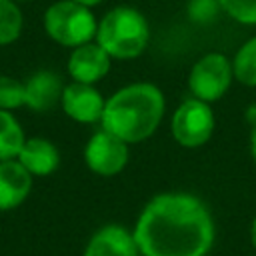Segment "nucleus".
I'll use <instances>...</instances> for the list:
<instances>
[{
  "instance_id": "f257e3e1",
  "label": "nucleus",
  "mask_w": 256,
  "mask_h": 256,
  "mask_svg": "<svg viewBox=\"0 0 256 256\" xmlns=\"http://www.w3.org/2000/svg\"><path fill=\"white\" fill-rule=\"evenodd\" d=\"M132 234L142 256H206L214 242V220L200 198L164 192L144 206Z\"/></svg>"
},
{
  "instance_id": "f03ea898",
  "label": "nucleus",
  "mask_w": 256,
  "mask_h": 256,
  "mask_svg": "<svg viewBox=\"0 0 256 256\" xmlns=\"http://www.w3.org/2000/svg\"><path fill=\"white\" fill-rule=\"evenodd\" d=\"M164 94L156 84L134 82L116 90L104 104L100 124L128 144L150 138L164 116Z\"/></svg>"
},
{
  "instance_id": "7ed1b4c3",
  "label": "nucleus",
  "mask_w": 256,
  "mask_h": 256,
  "mask_svg": "<svg viewBox=\"0 0 256 256\" xmlns=\"http://www.w3.org/2000/svg\"><path fill=\"white\" fill-rule=\"evenodd\" d=\"M150 38V28L142 12L132 6H116L108 10L96 28V42L110 58L128 60L140 56Z\"/></svg>"
},
{
  "instance_id": "20e7f679",
  "label": "nucleus",
  "mask_w": 256,
  "mask_h": 256,
  "mask_svg": "<svg viewBox=\"0 0 256 256\" xmlns=\"http://www.w3.org/2000/svg\"><path fill=\"white\" fill-rule=\"evenodd\" d=\"M96 18L92 10L74 0H58L44 12V30L60 46L76 48L96 38Z\"/></svg>"
},
{
  "instance_id": "39448f33",
  "label": "nucleus",
  "mask_w": 256,
  "mask_h": 256,
  "mask_svg": "<svg viewBox=\"0 0 256 256\" xmlns=\"http://www.w3.org/2000/svg\"><path fill=\"white\" fill-rule=\"evenodd\" d=\"M214 114L208 102L198 98L184 100L170 120L172 138L184 148H198L206 144L214 132Z\"/></svg>"
},
{
  "instance_id": "423d86ee",
  "label": "nucleus",
  "mask_w": 256,
  "mask_h": 256,
  "mask_svg": "<svg viewBox=\"0 0 256 256\" xmlns=\"http://www.w3.org/2000/svg\"><path fill=\"white\" fill-rule=\"evenodd\" d=\"M232 78H234L232 62L220 52H210L204 54L192 66L188 76V88L194 94V98L210 104L226 94Z\"/></svg>"
},
{
  "instance_id": "0eeeda50",
  "label": "nucleus",
  "mask_w": 256,
  "mask_h": 256,
  "mask_svg": "<svg viewBox=\"0 0 256 256\" xmlns=\"http://www.w3.org/2000/svg\"><path fill=\"white\" fill-rule=\"evenodd\" d=\"M84 162L98 176H114L128 164V142L100 128L86 142Z\"/></svg>"
},
{
  "instance_id": "6e6552de",
  "label": "nucleus",
  "mask_w": 256,
  "mask_h": 256,
  "mask_svg": "<svg viewBox=\"0 0 256 256\" xmlns=\"http://www.w3.org/2000/svg\"><path fill=\"white\" fill-rule=\"evenodd\" d=\"M104 104H106V100L94 88V84H82V82L66 84L62 98H60V106H62L64 114L80 124L100 122Z\"/></svg>"
},
{
  "instance_id": "1a4fd4ad",
  "label": "nucleus",
  "mask_w": 256,
  "mask_h": 256,
  "mask_svg": "<svg viewBox=\"0 0 256 256\" xmlns=\"http://www.w3.org/2000/svg\"><path fill=\"white\" fill-rule=\"evenodd\" d=\"M112 58L98 42H86L72 48L68 56V74L74 82L96 84L110 72Z\"/></svg>"
},
{
  "instance_id": "9d476101",
  "label": "nucleus",
  "mask_w": 256,
  "mask_h": 256,
  "mask_svg": "<svg viewBox=\"0 0 256 256\" xmlns=\"http://www.w3.org/2000/svg\"><path fill=\"white\" fill-rule=\"evenodd\" d=\"M84 256H140V250L132 232L124 226L108 224L92 234Z\"/></svg>"
},
{
  "instance_id": "9b49d317",
  "label": "nucleus",
  "mask_w": 256,
  "mask_h": 256,
  "mask_svg": "<svg viewBox=\"0 0 256 256\" xmlns=\"http://www.w3.org/2000/svg\"><path fill=\"white\" fill-rule=\"evenodd\" d=\"M64 92L62 78L52 70H38L24 82L26 104L34 112H50L56 104H60Z\"/></svg>"
},
{
  "instance_id": "f8f14e48",
  "label": "nucleus",
  "mask_w": 256,
  "mask_h": 256,
  "mask_svg": "<svg viewBox=\"0 0 256 256\" xmlns=\"http://www.w3.org/2000/svg\"><path fill=\"white\" fill-rule=\"evenodd\" d=\"M32 174L18 160L0 162V212L18 208L32 190Z\"/></svg>"
},
{
  "instance_id": "ddd939ff",
  "label": "nucleus",
  "mask_w": 256,
  "mask_h": 256,
  "mask_svg": "<svg viewBox=\"0 0 256 256\" xmlns=\"http://www.w3.org/2000/svg\"><path fill=\"white\" fill-rule=\"evenodd\" d=\"M32 176H48L60 164V152L48 138H26L18 158Z\"/></svg>"
},
{
  "instance_id": "4468645a",
  "label": "nucleus",
  "mask_w": 256,
  "mask_h": 256,
  "mask_svg": "<svg viewBox=\"0 0 256 256\" xmlns=\"http://www.w3.org/2000/svg\"><path fill=\"white\" fill-rule=\"evenodd\" d=\"M26 142L24 130L10 110H0V162L16 160Z\"/></svg>"
},
{
  "instance_id": "2eb2a0df",
  "label": "nucleus",
  "mask_w": 256,
  "mask_h": 256,
  "mask_svg": "<svg viewBox=\"0 0 256 256\" xmlns=\"http://www.w3.org/2000/svg\"><path fill=\"white\" fill-rule=\"evenodd\" d=\"M232 70L234 78L240 84L256 88V36H252L240 46L232 60Z\"/></svg>"
},
{
  "instance_id": "dca6fc26",
  "label": "nucleus",
  "mask_w": 256,
  "mask_h": 256,
  "mask_svg": "<svg viewBox=\"0 0 256 256\" xmlns=\"http://www.w3.org/2000/svg\"><path fill=\"white\" fill-rule=\"evenodd\" d=\"M24 28V16L14 0H0V46L12 44L20 38Z\"/></svg>"
},
{
  "instance_id": "f3484780",
  "label": "nucleus",
  "mask_w": 256,
  "mask_h": 256,
  "mask_svg": "<svg viewBox=\"0 0 256 256\" xmlns=\"http://www.w3.org/2000/svg\"><path fill=\"white\" fill-rule=\"evenodd\" d=\"M24 104V82L12 76H0V110H16Z\"/></svg>"
},
{
  "instance_id": "a211bd4d",
  "label": "nucleus",
  "mask_w": 256,
  "mask_h": 256,
  "mask_svg": "<svg viewBox=\"0 0 256 256\" xmlns=\"http://www.w3.org/2000/svg\"><path fill=\"white\" fill-rule=\"evenodd\" d=\"M220 8L240 24H256V0H218Z\"/></svg>"
},
{
  "instance_id": "6ab92c4d",
  "label": "nucleus",
  "mask_w": 256,
  "mask_h": 256,
  "mask_svg": "<svg viewBox=\"0 0 256 256\" xmlns=\"http://www.w3.org/2000/svg\"><path fill=\"white\" fill-rule=\"evenodd\" d=\"M218 8H220L218 0H190L186 10H188L190 20L204 24V22L214 20V16L218 14Z\"/></svg>"
},
{
  "instance_id": "aec40b11",
  "label": "nucleus",
  "mask_w": 256,
  "mask_h": 256,
  "mask_svg": "<svg viewBox=\"0 0 256 256\" xmlns=\"http://www.w3.org/2000/svg\"><path fill=\"white\" fill-rule=\"evenodd\" d=\"M250 154L256 162V124H252V132H250Z\"/></svg>"
},
{
  "instance_id": "412c9836",
  "label": "nucleus",
  "mask_w": 256,
  "mask_h": 256,
  "mask_svg": "<svg viewBox=\"0 0 256 256\" xmlns=\"http://www.w3.org/2000/svg\"><path fill=\"white\" fill-rule=\"evenodd\" d=\"M250 242H252V246L256 248V218L252 220V226H250Z\"/></svg>"
},
{
  "instance_id": "4be33fe9",
  "label": "nucleus",
  "mask_w": 256,
  "mask_h": 256,
  "mask_svg": "<svg viewBox=\"0 0 256 256\" xmlns=\"http://www.w3.org/2000/svg\"><path fill=\"white\" fill-rule=\"evenodd\" d=\"M74 2H78V4H84V6L92 8V6H96V4H100V2H104V0H74Z\"/></svg>"
},
{
  "instance_id": "5701e85b",
  "label": "nucleus",
  "mask_w": 256,
  "mask_h": 256,
  "mask_svg": "<svg viewBox=\"0 0 256 256\" xmlns=\"http://www.w3.org/2000/svg\"><path fill=\"white\" fill-rule=\"evenodd\" d=\"M14 2H26V0H14Z\"/></svg>"
}]
</instances>
